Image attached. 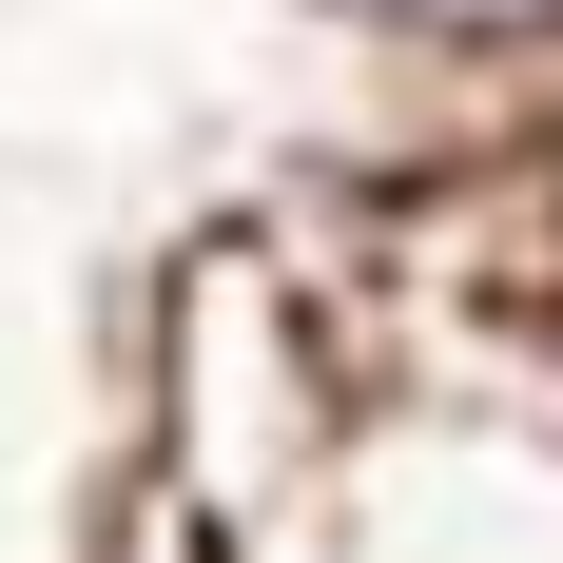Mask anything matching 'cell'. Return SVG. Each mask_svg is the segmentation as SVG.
Instances as JSON below:
<instances>
[{
    "instance_id": "7a4b0ae2",
    "label": "cell",
    "mask_w": 563,
    "mask_h": 563,
    "mask_svg": "<svg viewBox=\"0 0 563 563\" xmlns=\"http://www.w3.org/2000/svg\"><path fill=\"white\" fill-rule=\"evenodd\" d=\"M331 563H563V408L369 389L331 466Z\"/></svg>"
},
{
    "instance_id": "6da1fadb",
    "label": "cell",
    "mask_w": 563,
    "mask_h": 563,
    "mask_svg": "<svg viewBox=\"0 0 563 563\" xmlns=\"http://www.w3.org/2000/svg\"><path fill=\"white\" fill-rule=\"evenodd\" d=\"M350 428H369V369H350L331 291L273 233H195L175 273H136V311H117V448H136L156 506L253 544V525L331 506Z\"/></svg>"
}]
</instances>
